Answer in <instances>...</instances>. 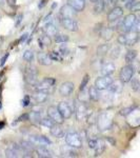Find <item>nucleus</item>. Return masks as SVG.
Wrapping results in <instances>:
<instances>
[{
  "instance_id": "f257e3e1",
  "label": "nucleus",
  "mask_w": 140,
  "mask_h": 158,
  "mask_svg": "<svg viewBox=\"0 0 140 158\" xmlns=\"http://www.w3.org/2000/svg\"><path fill=\"white\" fill-rule=\"evenodd\" d=\"M139 39L138 33L134 32V31H130V32L120 34L117 38L118 42L122 45H128V47H132V45L136 44Z\"/></svg>"
},
{
  "instance_id": "f03ea898",
  "label": "nucleus",
  "mask_w": 140,
  "mask_h": 158,
  "mask_svg": "<svg viewBox=\"0 0 140 158\" xmlns=\"http://www.w3.org/2000/svg\"><path fill=\"white\" fill-rule=\"evenodd\" d=\"M37 76H38V72L37 69L35 67H27L25 68V72H24V80L27 85L35 86L38 83L37 80Z\"/></svg>"
},
{
  "instance_id": "7ed1b4c3",
  "label": "nucleus",
  "mask_w": 140,
  "mask_h": 158,
  "mask_svg": "<svg viewBox=\"0 0 140 158\" xmlns=\"http://www.w3.org/2000/svg\"><path fill=\"white\" fill-rule=\"evenodd\" d=\"M135 73V69L131 63H128L126 65H124L123 68L120 70V74H119V78L123 83H128L132 80Z\"/></svg>"
},
{
  "instance_id": "20e7f679",
  "label": "nucleus",
  "mask_w": 140,
  "mask_h": 158,
  "mask_svg": "<svg viewBox=\"0 0 140 158\" xmlns=\"http://www.w3.org/2000/svg\"><path fill=\"white\" fill-rule=\"evenodd\" d=\"M112 126V118L108 113L103 112L99 115L97 119V127L99 131H105L109 130Z\"/></svg>"
},
{
  "instance_id": "39448f33",
  "label": "nucleus",
  "mask_w": 140,
  "mask_h": 158,
  "mask_svg": "<svg viewBox=\"0 0 140 158\" xmlns=\"http://www.w3.org/2000/svg\"><path fill=\"white\" fill-rule=\"evenodd\" d=\"M65 142L68 147L74 149H80L82 147V140L77 133H68L65 135Z\"/></svg>"
},
{
  "instance_id": "423d86ee",
  "label": "nucleus",
  "mask_w": 140,
  "mask_h": 158,
  "mask_svg": "<svg viewBox=\"0 0 140 158\" xmlns=\"http://www.w3.org/2000/svg\"><path fill=\"white\" fill-rule=\"evenodd\" d=\"M112 82H113V78L111 77V75H102L96 79L95 86L99 91H104L109 89Z\"/></svg>"
},
{
  "instance_id": "0eeeda50",
  "label": "nucleus",
  "mask_w": 140,
  "mask_h": 158,
  "mask_svg": "<svg viewBox=\"0 0 140 158\" xmlns=\"http://www.w3.org/2000/svg\"><path fill=\"white\" fill-rule=\"evenodd\" d=\"M59 20H60V24L62 25V27L67 31H70V32H77L78 29H79L78 22L74 18H62V17H60Z\"/></svg>"
},
{
  "instance_id": "6e6552de",
  "label": "nucleus",
  "mask_w": 140,
  "mask_h": 158,
  "mask_svg": "<svg viewBox=\"0 0 140 158\" xmlns=\"http://www.w3.org/2000/svg\"><path fill=\"white\" fill-rule=\"evenodd\" d=\"M136 20H137V17L135 16L134 14H129L128 16H126V18L122 20V25H121L120 30H122L123 33L132 31L135 22H136Z\"/></svg>"
},
{
  "instance_id": "1a4fd4ad",
  "label": "nucleus",
  "mask_w": 140,
  "mask_h": 158,
  "mask_svg": "<svg viewBox=\"0 0 140 158\" xmlns=\"http://www.w3.org/2000/svg\"><path fill=\"white\" fill-rule=\"evenodd\" d=\"M56 80L52 77H45L42 81H38V83L34 86L37 91H47L50 92V88L55 85Z\"/></svg>"
},
{
  "instance_id": "9d476101",
  "label": "nucleus",
  "mask_w": 140,
  "mask_h": 158,
  "mask_svg": "<svg viewBox=\"0 0 140 158\" xmlns=\"http://www.w3.org/2000/svg\"><path fill=\"white\" fill-rule=\"evenodd\" d=\"M47 115H49L50 118H52L53 120L55 121V123L62 124L63 121H64V118H63L62 115L60 114L57 106H50V108L47 109Z\"/></svg>"
},
{
  "instance_id": "9b49d317",
  "label": "nucleus",
  "mask_w": 140,
  "mask_h": 158,
  "mask_svg": "<svg viewBox=\"0 0 140 158\" xmlns=\"http://www.w3.org/2000/svg\"><path fill=\"white\" fill-rule=\"evenodd\" d=\"M58 110H59L60 114L62 115V117L64 119H68L71 118L73 115V109L72 106L68 104V102H65V101H61V102L58 103Z\"/></svg>"
},
{
  "instance_id": "f8f14e48",
  "label": "nucleus",
  "mask_w": 140,
  "mask_h": 158,
  "mask_svg": "<svg viewBox=\"0 0 140 158\" xmlns=\"http://www.w3.org/2000/svg\"><path fill=\"white\" fill-rule=\"evenodd\" d=\"M20 154H22V148L21 146H18L17 143H12L11 146H9V148L6 151V157H19Z\"/></svg>"
},
{
  "instance_id": "ddd939ff",
  "label": "nucleus",
  "mask_w": 140,
  "mask_h": 158,
  "mask_svg": "<svg viewBox=\"0 0 140 158\" xmlns=\"http://www.w3.org/2000/svg\"><path fill=\"white\" fill-rule=\"evenodd\" d=\"M123 16V10L120 6H115L112 10H110V13L108 14V20L109 22L115 21V20L120 19L121 17Z\"/></svg>"
},
{
  "instance_id": "4468645a",
  "label": "nucleus",
  "mask_w": 140,
  "mask_h": 158,
  "mask_svg": "<svg viewBox=\"0 0 140 158\" xmlns=\"http://www.w3.org/2000/svg\"><path fill=\"white\" fill-rule=\"evenodd\" d=\"M74 91V83L71 81H67V82H63L59 88V93L61 96L63 97H68Z\"/></svg>"
},
{
  "instance_id": "2eb2a0df",
  "label": "nucleus",
  "mask_w": 140,
  "mask_h": 158,
  "mask_svg": "<svg viewBox=\"0 0 140 158\" xmlns=\"http://www.w3.org/2000/svg\"><path fill=\"white\" fill-rule=\"evenodd\" d=\"M76 16V11L70 4H65L60 9V17L62 18H74Z\"/></svg>"
},
{
  "instance_id": "dca6fc26",
  "label": "nucleus",
  "mask_w": 140,
  "mask_h": 158,
  "mask_svg": "<svg viewBox=\"0 0 140 158\" xmlns=\"http://www.w3.org/2000/svg\"><path fill=\"white\" fill-rule=\"evenodd\" d=\"M76 118H77V120H82V119H84L86 115H88V106H85L84 102H80L77 104V106H76Z\"/></svg>"
},
{
  "instance_id": "f3484780",
  "label": "nucleus",
  "mask_w": 140,
  "mask_h": 158,
  "mask_svg": "<svg viewBox=\"0 0 140 158\" xmlns=\"http://www.w3.org/2000/svg\"><path fill=\"white\" fill-rule=\"evenodd\" d=\"M31 142H33L34 144H37V146H43V147L51 144V140L49 138H47L45 136H42V135L31 136Z\"/></svg>"
},
{
  "instance_id": "a211bd4d",
  "label": "nucleus",
  "mask_w": 140,
  "mask_h": 158,
  "mask_svg": "<svg viewBox=\"0 0 140 158\" xmlns=\"http://www.w3.org/2000/svg\"><path fill=\"white\" fill-rule=\"evenodd\" d=\"M68 4H70L76 12H82L85 7V0H68Z\"/></svg>"
},
{
  "instance_id": "6ab92c4d",
  "label": "nucleus",
  "mask_w": 140,
  "mask_h": 158,
  "mask_svg": "<svg viewBox=\"0 0 140 158\" xmlns=\"http://www.w3.org/2000/svg\"><path fill=\"white\" fill-rule=\"evenodd\" d=\"M116 68L115 64L113 62H104L102 65H101L100 72L101 75H112L114 72H115Z\"/></svg>"
},
{
  "instance_id": "aec40b11",
  "label": "nucleus",
  "mask_w": 140,
  "mask_h": 158,
  "mask_svg": "<svg viewBox=\"0 0 140 158\" xmlns=\"http://www.w3.org/2000/svg\"><path fill=\"white\" fill-rule=\"evenodd\" d=\"M49 98V92L47 91H36L34 94V100L37 103H43Z\"/></svg>"
},
{
  "instance_id": "412c9836",
  "label": "nucleus",
  "mask_w": 140,
  "mask_h": 158,
  "mask_svg": "<svg viewBox=\"0 0 140 158\" xmlns=\"http://www.w3.org/2000/svg\"><path fill=\"white\" fill-rule=\"evenodd\" d=\"M37 59H38V62H39L40 64L45 65V67L51 65L53 62V60H52V58L50 57V55L45 54V53H39L37 56Z\"/></svg>"
},
{
  "instance_id": "4be33fe9",
  "label": "nucleus",
  "mask_w": 140,
  "mask_h": 158,
  "mask_svg": "<svg viewBox=\"0 0 140 158\" xmlns=\"http://www.w3.org/2000/svg\"><path fill=\"white\" fill-rule=\"evenodd\" d=\"M43 31H44V33L47 35V36H56V35L58 34V29L56 27V25L54 23H52V22H50V23H47L44 25V27H43Z\"/></svg>"
},
{
  "instance_id": "5701e85b",
  "label": "nucleus",
  "mask_w": 140,
  "mask_h": 158,
  "mask_svg": "<svg viewBox=\"0 0 140 158\" xmlns=\"http://www.w3.org/2000/svg\"><path fill=\"white\" fill-rule=\"evenodd\" d=\"M122 89H123V82L119 79V80H116V81H113L111 83V85L109 86V90L112 93H116V94H119L121 93Z\"/></svg>"
},
{
  "instance_id": "b1692460",
  "label": "nucleus",
  "mask_w": 140,
  "mask_h": 158,
  "mask_svg": "<svg viewBox=\"0 0 140 158\" xmlns=\"http://www.w3.org/2000/svg\"><path fill=\"white\" fill-rule=\"evenodd\" d=\"M51 134L54 137H56V138H61V137L64 136V131H63V129L60 127V124L55 123L54 126L51 128Z\"/></svg>"
},
{
  "instance_id": "393cba45",
  "label": "nucleus",
  "mask_w": 140,
  "mask_h": 158,
  "mask_svg": "<svg viewBox=\"0 0 140 158\" xmlns=\"http://www.w3.org/2000/svg\"><path fill=\"white\" fill-rule=\"evenodd\" d=\"M29 120H31L33 123H40L41 121V112L33 110L29 114Z\"/></svg>"
},
{
  "instance_id": "a878e982",
  "label": "nucleus",
  "mask_w": 140,
  "mask_h": 158,
  "mask_svg": "<svg viewBox=\"0 0 140 158\" xmlns=\"http://www.w3.org/2000/svg\"><path fill=\"white\" fill-rule=\"evenodd\" d=\"M99 91L97 88H96L95 85L94 86H91L90 89H89V95H90V100L92 101H98L99 98H100V93H99Z\"/></svg>"
},
{
  "instance_id": "bb28decb",
  "label": "nucleus",
  "mask_w": 140,
  "mask_h": 158,
  "mask_svg": "<svg viewBox=\"0 0 140 158\" xmlns=\"http://www.w3.org/2000/svg\"><path fill=\"white\" fill-rule=\"evenodd\" d=\"M35 151H36L38 157H41V158H50V157H52V155H51V153H50L49 150H47L43 146L37 147L36 149H35Z\"/></svg>"
},
{
  "instance_id": "cd10ccee",
  "label": "nucleus",
  "mask_w": 140,
  "mask_h": 158,
  "mask_svg": "<svg viewBox=\"0 0 140 158\" xmlns=\"http://www.w3.org/2000/svg\"><path fill=\"white\" fill-rule=\"evenodd\" d=\"M113 33H114V30L112 29V27H105V29H103L102 31H101V33H100V36L103 38L104 40H110L112 37H113Z\"/></svg>"
},
{
  "instance_id": "c85d7f7f",
  "label": "nucleus",
  "mask_w": 140,
  "mask_h": 158,
  "mask_svg": "<svg viewBox=\"0 0 140 158\" xmlns=\"http://www.w3.org/2000/svg\"><path fill=\"white\" fill-rule=\"evenodd\" d=\"M136 58H137V51L135 50L128 51L126 56H124V60H126V63H132Z\"/></svg>"
},
{
  "instance_id": "c756f323",
  "label": "nucleus",
  "mask_w": 140,
  "mask_h": 158,
  "mask_svg": "<svg viewBox=\"0 0 140 158\" xmlns=\"http://www.w3.org/2000/svg\"><path fill=\"white\" fill-rule=\"evenodd\" d=\"M104 9H105V4H104L103 0H97V1L94 3V11H95V14H101V13H103Z\"/></svg>"
},
{
  "instance_id": "7c9ffc66",
  "label": "nucleus",
  "mask_w": 140,
  "mask_h": 158,
  "mask_svg": "<svg viewBox=\"0 0 140 158\" xmlns=\"http://www.w3.org/2000/svg\"><path fill=\"white\" fill-rule=\"evenodd\" d=\"M78 100L80 102H84L86 103L89 100H90V95H89V91H86L85 89L83 90H80V93L78 94Z\"/></svg>"
},
{
  "instance_id": "2f4dec72",
  "label": "nucleus",
  "mask_w": 140,
  "mask_h": 158,
  "mask_svg": "<svg viewBox=\"0 0 140 158\" xmlns=\"http://www.w3.org/2000/svg\"><path fill=\"white\" fill-rule=\"evenodd\" d=\"M111 47L110 44H100L99 47L97 48V55L98 56H104L106 55L109 53V51H110Z\"/></svg>"
},
{
  "instance_id": "473e14b6",
  "label": "nucleus",
  "mask_w": 140,
  "mask_h": 158,
  "mask_svg": "<svg viewBox=\"0 0 140 158\" xmlns=\"http://www.w3.org/2000/svg\"><path fill=\"white\" fill-rule=\"evenodd\" d=\"M51 43H52V40H51L50 36H47V34L43 35V36L39 39V47L40 48H43L45 45V47H50Z\"/></svg>"
},
{
  "instance_id": "72a5a7b5",
  "label": "nucleus",
  "mask_w": 140,
  "mask_h": 158,
  "mask_svg": "<svg viewBox=\"0 0 140 158\" xmlns=\"http://www.w3.org/2000/svg\"><path fill=\"white\" fill-rule=\"evenodd\" d=\"M68 35H64V34H57L56 36L54 37V41L56 43H67L68 41Z\"/></svg>"
},
{
  "instance_id": "f704fd0d",
  "label": "nucleus",
  "mask_w": 140,
  "mask_h": 158,
  "mask_svg": "<svg viewBox=\"0 0 140 158\" xmlns=\"http://www.w3.org/2000/svg\"><path fill=\"white\" fill-rule=\"evenodd\" d=\"M40 124L43 126V127H45V128L51 129L55 124V121L53 120L52 118H50V117H47V118H42L41 119V121H40Z\"/></svg>"
},
{
  "instance_id": "c9c22d12",
  "label": "nucleus",
  "mask_w": 140,
  "mask_h": 158,
  "mask_svg": "<svg viewBox=\"0 0 140 158\" xmlns=\"http://www.w3.org/2000/svg\"><path fill=\"white\" fill-rule=\"evenodd\" d=\"M109 54L113 59H116V58L119 57V55H120V48L119 47H113L112 49H110L109 51Z\"/></svg>"
},
{
  "instance_id": "e433bc0d",
  "label": "nucleus",
  "mask_w": 140,
  "mask_h": 158,
  "mask_svg": "<svg viewBox=\"0 0 140 158\" xmlns=\"http://www.w3.org/2000/svg\"><path fill=\"white\" fill-rule=\"evenodd\" d=\"M34 58H35V56L32 51L27 50L23 53V59L27 61V62H29V63L33 62V61H34Z\"/></svg>"
},
{
  "instance_id": "4c0bfd02",
  "label": "nucleus",
  "mask_w": 140,
  "mask_h": 158,
  "mask_svg": "<svg viewBox=\"0 0 140 158\" xmlns=\"http://www.w3.org/2000/svg\"><path fill=\"white\" fill-rule=\"evenodd\" d=\"M104 149H105V144H104L103 140H99V139H98L97 147L95 148V150H96V155L102 154V152L104 151Z\"/></svg>"
},
{
  "instance_id": "58836bf2",
  "label": "nucleus",
  "mask_w": 140,
  "mask_h": 158,
  "mask_svg": "<svg viewBox=\"0 0 140 158\" xmlns=\"http://www.w3.org/2000/svg\"><path fill=\"white\" fill-rule=\"evenodd\" d=\"M131 85H132V89L134 91H140V81L137 78H132L131 80Z\"/></svg>"
},
{
  "instance_id": "ea45409f",
  "label": "nucleus",
  "mask_w": 140,
  "mask_h": 158,
  "mask_svg": "<svg viewBox=\"0 0 140 158\" xmlns=\"http://www.w3.org/2000/svg\"><path fill=\"white\" fill-rule=\"evenodd\" d=\"M58 51H59L58 53H59L60 55H63V56L68 55V53H70V50H68V48L65 44H63V43H61V45L59 47V49H58Z\"/></svg>"
},
{
  "instance_id": "a19ab883",
  "label": "nucleus",
  "mask_w": 140,
  "mask_h": 158,
  "mask_svg": "<svg viewBox=\"0 0 140 158\" xmlns=\"http://www.w3.org/2000/svg\"><path fill=\"white\" fill-rule=\"evenodd\" d=\"M104 4H105V7L112 10L113 7H115L117 6V0H103Z\"/></svg>"
},
{
  "instance_id": "79ce46f5",
  "label": "nucleus",
  "mask_w": 140,
  "mask_h": 158,
  "mask_svg": "<svg viewBox=\"0 0 140 158\" xmlns=\"http://www.w3.org/2000/svg\"><path fill=\"white\" fill-rule=\"evenodd\" d=\"M89 80H90V76H89V75H85L84 77H83L82 81H81V83H80V90H83V89H85V88H86Z\"/></svg>"
},
{
  "instance_id": "37998d69",
  "label": "nucleus",
  "mask_w": 140,
  "mask_h": 158,
  "mask_svg": "<svg viewBox=\"0 0 140 158\" xmlns=\"http://www.w3.org/2000/svg\"><path fill=\"white\" fill-rule=\"evenodd\" d=\"M97 143H98V139L97 138H90V139H89V147H90L91 149L95 150V148L97 147Z\"/></svg>"
},
{
  "instance_id": "c03bdc74",
  "label": "nucleus",
  "mask_w": 140,
  "mask_h": 158,
  "mask_svg": "<svg viewBox=\"0 0 140 158\" xmlns=\"http://www.w3.org/2000/svg\"><path fill=\"white\" fill-rule=\"evenodd\" d=\"M135 109H136V106H130V108H126V109L122 110V111H121V115L128 116L129 114L131 113V112H133Z\"/></svg>"
},
{
  "instance_id": "a18cd8bd",
  "label": "nucleus",
  "mask_w": 140,
  "mask_h": 158,
  "mask_svg": "<svg viewBox=\"0 0 140 158\" xmlns=\"http://www.w3.org/2000/svg\"><path fill=\"white\" fill-rule=\"evenodd\" d=\"M50 57L52 58V60H59V61L62 60V59H61V57H60V54H59V53H57V52H52L50 54Z\"/></svg>"
},
{
  "instance_id": "49530a36",
  "label": "nucleus",
  "mask_w": 140,
  "mask_h": 158,
  "mask_svg": "<svg viewBox=\"0 0 140 158\" xmlns=\"http://www.w3.org/2000/svg\"><path fill=\"white\" fill-rule=\"evenodd\" d=\"M130 11L132 12H139L140 11V1H135V3L133 4V6L131 7Z\"/></svg>"
},
{
  "instance_id": "de8ad7c7",
  "label": "nucleus",
  "mask_w": 140,
  "mask_h": 158,
  "mask_svg": "<svg viewBox=\"0 0 140 158\" xmlns=\"http://www.w3.org/2000/svg\"><path fill=\"white\" fill-rule=\"evenodd\" d=\"M132 31H134V32H136V33H140V20L139 19L136 20V22H135Z\"/></svg>"
},
{
  "instance_id": "09e8293b",
  "label": "nucleus",
  "mask_w": 140,
  "mask_h": 158,
  "mask_svg": "<svg viewBox=\"0 0 140 158\" xmlns=\"http://www.w3.org/2000/svg\"><path fill=\"white\" fill-rule=\"evenodd\" d=\"M31 103V99H30V96L27 95L23 99V103H22V106H29Z\"/></svg>"
},
{
  "instance_id": "8fccbe9b",
  "label": "nucleus",
  "mask_w": 140,
  "mask_h": 158,
  "mask_svg": "<svg viewBox=\"0 0 140 158\" xmlns=\"http://www.w3.org/2000/svg\"><path fill=\"white\" fill-rule=\"evenodd\" d=\"M135 1H136V0H128V1L126 2V9L131 10V7L133 6V4L135 3Z\"/></svg>"
},
{
  "instance_id": "3c124183",
  "label": "nucleus",
  "mask_w": 140,
  "mask_h": 158,
  "mask_svg": "<svg viewBox=\"0 0 140 158\" xmlns=\"http://www.w3.org/2000/svg\"><path fill=\"white\" fill-rule=\"evenodd\" d=\"M7 57H9V54H6L2 57V59H1V63H0V65H4V63H6V61L7 59Z\"/></svg>"
},
{
  "instance_id": "603ef678",
  "label": "nucleus",
  "mask_w": 140,
  "mask_h": 158,
  "mask_svg": "<svg viewBox=\"0 0 140 158\" xmlns=\"http://www.w3.org/2000/svg\"><path fill=\"white\" fill-rule=\"evenodd\" d=\"M21 20H22V15L21 14H19L18 16H17V21H16V25H19V23L21 22Z\"/></svg>"
},
{
  "instance_id": "864d4df0",
  "label": "nucleus",
  "mask_w": 140,
  "mask_h": 158,
  "mask_svg": "<svg viewBox=\"0 0 140 158\" xmlns=\"http://www.w3.org/2000/svg\"><path fill=\"white\" fill-rule=\"evenodd\" d=\"M27 34H24L23 36L21 37V39H20V41L22 42V41H23V40H25V39H27Z\"/></svg>"
},
{
  "instance_id": "5fc2aeb1",
  "label": "nucleus",
  "mask_w": 140,
  "mask_h": 158,
  "mask_svg": "<svg viewBox=\"0 0 140 158\" xmlns=\"http://www.w3.org/2000/svg\"><path fill=\"white\" fill-rule=\"evenodd\" d=\"M3 2H4V0H0V6H3Z\"/></svg>"
},
{
  "instance_id": "6e6d98bb",
  "label": "nucleus",
  "mask_w": 140,
  "mask_h": 158,
  "mask_svg": "<svg viewBox=\"0 0 140 158\" xmlns=\"http://www.w3.org/2000/svg\"><path fill=\"white\" fill-rule=\"evenodd\" d=\"M3 126H4L3 123H0V129H1V128H2V127H3Z\"/></svg>"
},
{
  "instance_id": "4d7b16f0",
  "label": "nucleus",
  "mask_w": 140,
  "mask_h": 158,
  "mask_svg": "<svg viewBox=\"0 0 140 158\" xmlns=\"http://www.w3.org/2000/svg\"><path fill=\"white\" fill-rule=\"evenodd\" d=\"M91 1H92V2H93V3H95V2H96V1H97V0H91Z\"/></svg>"
},
{
  "instance_id": "13d9d810",
  "label": "nucleus",
  "mask_w": 140,
  "mask_h": 158,
  "mask_svg": "<svg viewBox=\"0 0 140 158\" xmlns=\"http://www.w3.org/2000/svg\"><path fill=\"white\" fill-rule=\"evenodd\" d=\"M121 1H122V2H124V3H126V2L128 1V0H121Z\"/></svg>"
},
{
  "instance_id": "bf43d9fd",
  "label": "nucleus",
  "mask_w": 140,
  "mask_h": 158,
  "mask_svg": "<svg viewBox=\"0 0 140 158\" xmlns=\"http://www.w3.org/2000/svg\"><path fill=\"white\" fill-rule=\"evenodd\" d=\"M0 109H1V102H0Z\"/></svg>"
}]
</instances>
